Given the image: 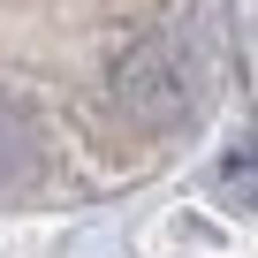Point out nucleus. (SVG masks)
<instances>
[{"label": "nucleus", "mask_w": 258, "mask_h": 258, "mask_svg": "<svg viewBox=\"0 0 258 258\" xmlns=\"http://www.w3.org/2000/svg\"><path fill=\"white\" fill-rule=\"evenodd\" d=\"M38 129H31V114L16 106V99H0V190H23L31 175H38Z\"/></svg>", "instance_id": "f03ea898"}, {"label": "nucleus", "mask_w": 258, "mask_h": 258, "mask_svg": "<svg viewBox=\"0 0 258 258\" xmlns=\"http://www.w3.org/2000/svg\"><path fill=\"white\" fill-rule=\"evenodd\" d=\"M106 91H114V114L137 121V129H175L190 121L198 106V76H190V53L175 38H137L121 46L114 69H106Z\"/></svg>", "instance_id": "f257e3e1"}]
</instances>
